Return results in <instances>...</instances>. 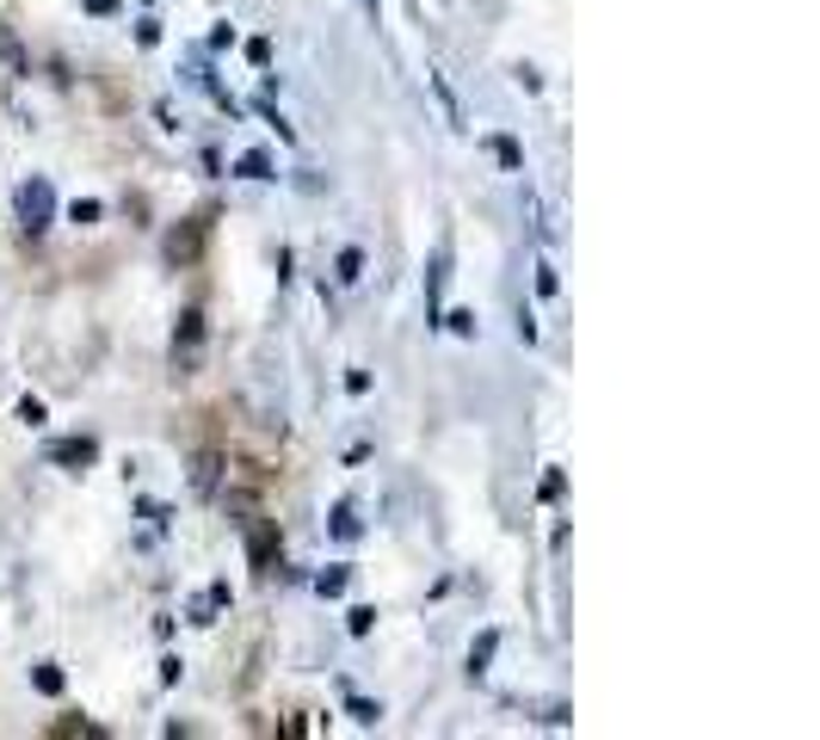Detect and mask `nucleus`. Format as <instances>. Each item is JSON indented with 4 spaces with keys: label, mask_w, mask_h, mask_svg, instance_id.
<instances>
[{
    "label": "nucleus",
    "mask_w": 820,
    "mask_h": 740,
    "mask_svg": "<svg viewBox=\"0 0 820 740\" xmlns=\"http://www.w3.org/2000/svg\"><path fill=\"white\" fill-rule=\"evenodd\" d=\"M20 223L31 228V235H43V228L56 223V191H50V179H25L20 186Z\"/></svg>",
    "instance_id": "1"
},
{
    "label": "nucleus",
    "mask_w": 820,
    "mask_h": 740,
    "mask_svg": "<svg viewBox=\"0 0 820 740\" xmlns=\"http://www.w3.org/2000/svg\"><path fill=\"white\" fill-rule=\"evenodd\" d=\"M198 340H204V315H198V309H186V315H179V327H173V364H198Z\"/></svg>",
    "instance_id": "2"
},
{
    "label": "nucleus",
    "mask_w": 820,
    "mask_h": 740,
    "mask_svg": "<svg viewBox=\"0 0 820 740\" xmlns=\"http://www.w3.org/2000/svg\"><path fill=\"white\" fill-rule=\"evenodd\" d=\"M93 456H99L93 438H56V444H50V463H56V469H68V475H80Z\"/></svg>",
    "instance_id": "3"
},
{
    "label": "nucleus",
    "mask_w": 820,
    "mask_h": 740,
    "mask_svg": "<svg viewBox=\"0 0 820 740\" xmlns=\"http://www.w3.org/2000/svg\"><path fill=\"white\" fill-rule=\"evenodd\" d=\"M248 555H253V568H260V574L272 568V555H278V537H272L266 518H248Z\"/></svg>",
    "instance_id": "4"
},
{
    "label": "nucleus",
    "mask_w": 820,
    "mask_h": 740,
    "mask_svg": "<svg viewBox=\"0 0 820 740\" xmlns=\"http://www.w3.org/2000/svg\"><path fill=\"white\" fill-rule=\"evenodd\" d=\"M198 247H204V223H186L167 235V260L173 266H186V260H198Z\"/></svg>",
    "instance_id": "5"
},
{
    "label": "nucleus",
    "mask_w": 820,
    "mask_h": 740,
    "mask_svg": "<svg viewBox=\"0 0 820 740\" xmlns=\"http://www.w3.org/2000/svg\"><path fill=\"white\" fill-rule=\"evenodd\" d=\"M488 149H494V161H500L506 173H525V149H518L513 136H488Z\"/></svg>",
    "instance_id": "6"
},
{
    "label": "nucleus",
    "mask_w": 820,
    "mask_h": 740,
    "mask_svg": "<svg viewBox=\"0 0 820 740\" xmlns=\"http://www.w3.org/2000/svg\"><path fill=\"white\" fill-rule=\"evenodd\" d=\"M235 173H241V179H278V173H272V154H266V149H248L241 161H235Z\"/></svg>",
    "instance_id": "7"
},
{
    "label": "nucleus",
    "mask_w": 820,
    "mask_h": 740,
    "mask_svg": "<svg viewBox=\"0 0 820 740\" xmlns=\"http://www.w3.org/2000/svg\"><path fill=\"white\" fill-rule=\"evenodd\" d=\"M333 278H340V285H358V278H364V253H358V247H340V260H333Z\"/></svg>",
    "instance_id": "8"
},
{
    "label": "nucleus",
    "mask_w": 820,
    "mask_h": 740,
    "mask_svg": "<svg viewBox=\"0 0 820 740\" xmlns=\"http://www.w3.org/2000/svg\"><path fill=\"white\" fill-rule=\"evenodd\" d=\"M494 648H500V636L488 629V636H481V642L469 648V679H481V673H488V661H494Z\"/></svg>",
    "instance_id": "9"
},
{
    "label": "nucleus",
    "mask_w": 820,
    "mask_h": 740,
    "mask_svg": "<svg viewBox=\"0 0 820 740\" xmlns=\"http://www.w3.org/2000/svg\"><path fill=\"white\" fill-rule=\"evenodd\" d=\"M358 531H364V525H358V513H352V500H340V506H333V537H340V543H352Z\"/></svg>",
    "instance_id": "10"
},
{
    "label": "nucleus",
    "mask_w": 820,
    "mask_h": 740,
    "mask_svg": "<svg viewBox=\"0 0 820 740\" xmlns=\"http://www.w3.org/2000/svg\"><path fill=\"white\" fill-rule=\"evenodd\" d=\"M345 580H352V568H321L315 574V592H321V599H340Z\"/></svg>",
    "instance_id": "11"
},
{
    "label": "nucleus",
    "mask_w": 820,
    "mask_h": 740,
    "mask_svg": "<svg viewBox=\"0 0 820 740\" xmlns=\"http://www.w3.org/2000/svg\"><path fill=\"white\" fill-rule=\"evenodd\" d=\"M345 716L358 722V728H377V722H382V703H370V698H352V703H345Z\"/></svg>",
    "instance_id": "12"
},
{
    "label": "nucleus",
    "mask_w": 820,
    "mask_h": 740,
    "mask_svg": "<svg viewBox=\"0 0 820 740\" xmlns=\"http://www.w3.org/2000/svg\"><path fill=\"white\" fill-rule=\"evenodd\" d=\"M31 685H38L43 698H56V691H62V673H56L50 661H43V666H31Z\"/></svg>",
    "instance_id": "13"
},
{
    "label": "nucleus",
    "mask_w": 820,
    "mask_h": 740,
    "mask_svg": "<svg viewBox=\"0 0 820 740\" xmlns=\"http://www.w3.org/2000/svg\"><path fill=\"white\" fill-rule=\"evenodd\" d=\"M191 488H198V493H211V488H216V456H198V469H191Z\"/></svg>",
    "instance_id": "14"
},
{
    "label": "nucleus",
    "mask_w": 820,
    "mask_h": 740,
    "mask_svg": "<svg viewBox=\"0 0 820 740\" xmlns=\"http://www.w3.org/2000/svg\"><path fill=\"white\" fill-rule=\"evenodd\" d=\"M370 624H377V611H370V605H352V611H345V629H352V636H370Z\"/></svg>",
    "instance_id": "15"
},
{
    "label": "nucleus",
    "mask_w": 820,
    "mask_h": 740,
    "mask_svg": "<svg viewBox=\"0 0 820 740\" xmlns=\"http://www.w3.org/2000/svg\"><path fill=\"white\" fill-rule=\"evenodd\" d=\"M68 223H99V198H75V204H68Z\"/></svg>",
    "instance_id": "16"
},
{
    "label": "nucleus",
    "mask_w": 820,
    "mask_h": 740,
    "mask_svg": "<svg viewBox=\"0 0 820 740\" xmlns=\"http://www.w3.org/2000/svg\"><path fill=\"white\" fill-rule=\"evenodd\" d=\"M20 419H25V426H43L50 414H43V401H38V396H25V401H20Z\"/></svg>",
    "instance_id": "17"
},
{
    "label": "nucleus",
    "mask_w": 820,
    "mask_h": 740,
    "mask_svg": "<svg viewBox=\"0 0 820 740\" xmlns=\"http://www.w3.org/2000/svg\"><path fill=\"white\" fill-rule=\"evenodd\" d=\"M444 327H451V334H476V315H469V309H451V315H444Z\"/></svg>",
    "instance_id": "18"
},
{
    "label": "nucleus",
    "mask_w": 820,
    "mask_h": 740,
    "mask_svg": "<svg viewBox=\"0 0 820 740\" xmlns=\"http://www.w3.org/2000/svg\"><path fill=\"white\" fill-rule=\"evenodd\" d=\"M513 75H518V87H525V93H537V87H543V75H537V68H531V62H518V68H513Z\"/></svg>",
    "instance_id": "19"
},
{
    "label": "nucleus",
    "mask_w": 820,
    "mask_h": 740,
    "mask_svg": "<svg viewBox=\"0 0 820 740\" xmlns=\"http://www.w3.org/2000/svg\"><path fill=\"white\" fill-rule=\"evenodd\" d=\"M248 62H253V68H266V62H272V43L253 38V43H248Z\"/></svg>",
    "instance_id": "20"
},
{
    "label": "nucleus",
    "mask_w": 820,
    "mask_h": 740,
    "mask_svg": "<svg viewBox=\"0 0 820 740\" xmlns=\"http://www.w3.org/2000/svg\"><path fill=\"white\" fill-rule=\"evenodd\" d=\"M136 43H142V50H149V43H161V25L142 20V25H136Z\"/></svg>",
    "instance_id": "21"
},
{
    "label": "nucleus",
    "mask_w": 820,
    "mask_h": 740,
    "mask_svg": "<svg viewBox=\"0 0 820 740\" xmlns=\"http://www.w3.org/2000/svg\"><path fill=\"white\" fill-rule=\"evenodd\" d=\"M87 13H99V20H105V13H117V0H87Z\"/></svg>",
    "instance_id": "22"
},
{
    "label": "nucleus",
    "mask_w": 820,
    "mask_h": 740,
    "mask_svg": "<svg viewBox=\"0 0 820 740\" xmlns=\"http://www.w3.org/2000/svg\"><path fill=\"white\" fill-rule=\"evenodd\" d=\"M364 7H370V20H377V7H382V0H364Z\"/></svg>",
    "instance_id": "23"
}]
</instances>
